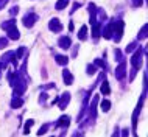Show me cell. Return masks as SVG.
Instances as JSON below:
<instances>
[{
	"mask_svg": "<svg viewBox=\"0 0 148 137\" xmlns=\"http://www.w3.org/2000/svg\"><path fill=\"white\" fill-rule=\"evenodd\" d=\"M8 81H10V86L14 89V94L13 95H19L21 97L27 89V81L25 78L22 76L21 72H14V73H10L8 75Z\"/></svg>",
	"mask_w": 148,
	"mask_h": 137,
	"instance_id": "1",
	"label": "cell"
},
{
	"mask_svg": "<svg viewBox=\"0 0 148 137\" xmlns=\"http://www.w3.org/2000/svg\"><path fill=\"white\" fill-rule=\"evenodd\" d=\"M123 30H125V22L122 19L117 22H112V38L115 42H120V39L123 36Z\"/></svg>",
	"mask_w": 148,
	"mask_h": 137,
	"instance_id": "2",
	"label": "cell"
},
{
	"mask_svg": "<svg viewBox=\"0 0 148 137\" xmlns=\"http://www.w3.org/2000/svg\"><path fill=\"white\" fill-rule=\"evenodd\" d=\"M142 61H143V50L140 45H137V48L134 50V55L131 56V66L139 70V67L142 66Z\"/></svg>",
	"mask_w": 148,
	"mask_h": 137,
	"instance_id": "3",
	"label": "cell"
},
{
	"mask_svg": "<svg viewBox=\"0 0 148 137\" xmlns=\"http://www.w3.org/2000/svg\"><path fill=\"white\" fill-rule=\"evenodd\" d=\"M98 101H100V95H94V98H92V103H90V108H89V112H87V119H90L92 122L97 119Z\"/></svg>",
	"mask_w": 148,
	"mask_h": 137,
	"instance_id": "4",
	"label": "cell"
},
{
	"mask_svg": "<svg viewBox=\"0 0 148 137\" xmlns=\"http://www.w3.org/2000/svg\"><path fill=\"white\" fill-rule=\"evenodd\" d=\"M49 28H50L51 33H59V31L62 30V23L58 17H51L50 22H49Z\"/></svg>",
	"mask_w": 148,
	"mask_h": 137,
	"instance_id": "5",
	"label": "cell"
},
{
	"mask_svg": "<svg viewBox=\"0 0 148 137\" xmlns=\"http://www.w3.org/2000/svg\"><path fill=\"white\" fill-rule=\"evenodd\" d=\"M69 103H70V92H64V94L58 98V108L64 111L69 106Z\"/></svg>",
	"mask_w": 148,
	"mask_h": 137,
	"instance_id": "6",
	"label": "cell"
},
{
	"mask_svg": "<svg viewBox=\"0 0 148 137\" xmlns=\"http://www.w3.org/2000/svg\"><path fill=\"white\" fill-rule=\"evenodd\" d=\"M114 73H115V78H117L119 81L125 78V75H126V62H125V61H120Z\"/></svg>",
	"mask_w": 148,
	"mask_h": 137,
	"instance_id": "7",
	"label": "cell"
},
{
	"mask_svg": "<svg viewBox=\"0 0 148 137\" xmlns=\"http://www.w3.org/2000/svg\"><path fill=\"white\" fill-rule=\"evenodd\" d=\"M36 21H38V16H36L34 13H28V14H25V17H23L22 22L27 28H31L36 23Z\"/></svg>",
	"mask_w": 148,
	"mask_h": 137,
	"instance_id": "8",
	"label": "cell"
},
{
	"mask_svg": "<svg viewBox=\"0 0 148 137\" xmlns=\"http://www.w3.org/2000/svg\"><path fill=\"white\" fill-rule=\"evenodd\" d=\"M140 111H142V106L137 104V108L134 109L133 112V117H131V123H133V134H136V129H137V120H139V115H140Z\"/></svg>",
	"mask_w": 148,
	"mask_h": 137,
	"instance_id": "9",
	"label": "cell"
},
{
	"mask_svg": "<svg viewBox=\"0 0 148 137\" xmlns=\"http://www.w3.org/2000/svg\"><path fill=\"white\" fill-rule=\"evenodd\" d=\"M58 45L62 48V50H69L70 45H72V39L69 38V36H62V38H59L58 41Z\"/></svg>",
	"mask_w": 148,
	"mask_h": 137,
	"instance_id": "10",
	"label": "cell"
},
{
	"mask_svg": "<svg viewBox=\"0 0 148 137\" xmlns=\"http://www.w3.org/2000/svg\"><path fill=\"white\" fill-rule=\"evenodd\" d=\"M62 79H64V84H67V86L73 84V75L70 73L69 68H64L62 70Z\"/></svg>",
	"mask_w": 148,
	"mask_h": 137,
	"instance_id": "11",
	"label": "cell"
},
{
	"mask_svg": "<svg viewBox=\"0 0 148 137\" xmlns=\"http://www.w3.org/2000/svg\"><path fill=\"white\" fill-rule=\"evenodd\" d=\"M87 11H89V14H90V25H92V23L97 22V6H95V3H89Z\"/></svg>",
	"mask_w": 148,
	"mask_h": 137,
	"instance_id": "12",
	"label": "cell"
},
{
	"mask_svg": "<svg viewBox=\"0 0 148 137\" xmlns=\"http://www.w3.org/2000/svg\"><path fill=\"white\" fill-rule=\"evenodd\" d=\"M100 34H101V22L92 23V38H94V39H98Z\"/></svg>",
	"mask_w": 148,
	"mask_h": 137,
	"instance_id": "13",
	"label": "cell"
},
{
	"mask_svg": "<svg viewBox=\"0 0 148 137\" xmlns=\"http://www.w3.org/2000/svg\"><path fill=\"white\" fill-rule=\"evenodd\" d=\"M6 33H8V38L13 39V41H17V39L21 38V33H19V30L16 28V25H14V27H11V28H8Z\"/></svg>",
	"mask_w": 148,
	"mask_h": 137,
	"instance_id": "14",
	"label": "cell"
},
{
	"mask_svg": "<svg viewBox=\"0 0 148 137\" xmlns=\"http://www.w3.org/2000/svg\"><path fill=\"white\" fill-rule=\"evenodd\" d=\"M101 36H103L105 39H111V38H112V22H109V23H108V25L101 30Z\"/></svg>",
	"mask_w": 148,
	"mask_h": 137,
	"instance_id": "15",
	"label": "cell"
},
{
	"mask_svg": "<svg viewBox=\"0 0 148 137\" xmlns=\"http://www.w3.org/2000/svg\"><path fill=\"white\" fill-rule=\"evenodd\" d=\"M21 106H23V100L19 95H13V100H11V108H13V109H19Z\"/></svg>",
	"mask_w": 148,
	"mask_h": 137,
	"instance_id": "16",
	"label": "cell"
},
{
	"mask_svg": "<svg viewBox=\"0 0 148 137\" xmlns=\"http://www.w3.org/2000/svg\"><path fill=\"white\" fill-rule=\"evenodd\" d=\"M69 123H70V117H69V115H62V117H59L56 126H59V128H67V126H69Z\"/></svg>",
	"mask_w": 148,
	"mask_h": 137,
	"instance_id": "17",
	"label": "cell"
},
{
	"mask_svg": "<svg viewBox=\"0 0 148 137\" xmlns=\"http://www.w3.org/2000/svg\"><path fill=\"white\" fill-rule=\"evenodd\" d=\"M100 94H103V95H109V94H111V86H109V83H108L106 79H103V81H101Z\"/></svg>",
	"mask_w": 148,
	"mask_h": 137,
	"instance_id": "18",
	"label": "cell"
},
{
	"mask_svg": "<svg viewBox=\"0 0 148 137\" xmlns=\"http://www.w3.org/2000/svg\"><path fill=\"white\" fill-rule=\"evenodd\" d=\"M14 55H16L14 51H6V53L2 56V61H0V62H2L3 66H8V62H11V59H13Z\"/></svg>",
	"mask_w": 148,
	"mask_h": 137,
	"instance_id": "19",
	"label": "cell"
},
{
	"mask_svg": "<svg viewBox=\"0 0 148 137\" xmlns=\"http://www.w3.org/2000/svg\"><path fill=\"white\" fill-rule=\"evenodd\" d=\"M55 61H56L59 66H67V62H69V56H66V55H56V56H55Z\"/></svg>",
	"mask_w": 148,
	"mask_h": 137,
	"instance_id": "20",
	"label": "cell"
},
{
	"mask_svg": "<svg viewBox=\"0 0 148 137\" xmlns=\"http://www.w3.org/2000/svg\"><path fill=\"white\" fill-rule=\"evenodd\" d=\"M147 36H148V27H147V23L140 28V31H139V34H137V39L139 41H145L147 39Z\"/></svg>",
	"mask_w": 148,
	"mask_h": 137,
	"instance_id": "21",
	"label": "cell"
},
{
	"mask_svg": "<svg viewBox=\"0 0 148 137\" xmlns=\"http://www.w3.org/2000/svg\"><path fill=\"white\" fill-rule=\"evenodd\" d=\"M78 39L79 41H86L87 39V25H83L78 31Z\"/></svg>",
	"mask_w": 148,
	"mask_h": 137,
	"instance_id": "22",
	"label": "cell"
},
{
	"mask_svg": "<svg viewBox=\"0 0 148 137\" xmlns=\"http://www.w3.org/2000/svg\"><path fill=\"white\" fill-rule=\"evenodd\" d=\"M67 5H69V0H58L56 5H55V8H56L58 11H62Z\"/></svg>",
	"mask_w": 148,
	"mask_h": 137,
	"instance_id": "23",
	"label": "cell"
},
{
	"mask_svg": "<svg viewBox=\"0 0 148 137\" xmlns=\"http://www.w3.org/2000/svg\"><path fill=\"white\" fill-rule=\"evenodd\" d=\"M14 25H16V19H10V21H6V22H2V28H3V30H8V28H11Z\"/></svg>",
	"mask_w": 148,
	"mask_h": 137,
	"instance_id": "24",
	"label": "cell"
},
{
	"mask_svg": "<svg viewBox=\"0 0 148 137\" xmlns=\"http://www.w3.org/2000/svg\"><path fill=\"white\" fill-rule=\"evenodd\" d=\"M95 72H97V66H95V64H87L86 73H87V75H94Z\"/></svg>",
	"mask_w": 148,
	"mask_h": 137,
	"instance_id": "25",
	"label": "cell"
},
{
	"mask_svg": "<svg viewBox=\"0 0 148 137\" xmlns=\"http://www.w3.org/2000/svg\"><path fill=\"white\" fill-rule=\"evenodd\" d=\"M109 109H111V101H109V100H103V101H101V111L108 112Z\"/></svg>",
	"mask_w": 148,
	"mask_h": 137,
	"instance_id": "26",
	"label": "cell"
},
{
	"mask_svg": "<svg viewBox=\"0 0 148 137\" xmlns=\"http://www.w3.org/2000/svg\"><path fill=\"white\" fill-rule=\"evenodd\" d=\"M97 14H98V17H100V22H105L106 21V13H105V10H103V8H97Z\"/></svg>",
	"mask_w": 148,
	"mask_h": 137,
	"instance_id": "27",
	"label": "cell"
},
{
	"mask_svg": "<svg viewBox=\"0 0 148 137\" xmlns=\"http://www.w3.org/2000/svg\"><path fill=\"white\" fill-rule=\"evenodd\" d=\"M25 47H19L17 51H16V58H25Z\"/></svg>",
	"mask_w": 148,
	"mask_h": 137,
	"instance_id": "28",
	"label": "cell"
},
{
	"mask_svg": "<svg viewBox=\"0 0 148 137\" xmlns=\"http://www.w3.org/2000/svg\"><path fill=\"white\" fill-rule=\"evenodd\" d=\"M115 61L117 62H120V61H123V51L122 50H119V48H115Z\"/></svg>",
	"mask_w": 148,
	"mask_h": 137,
	"instance_id": "29",
	"label": "cell"
},
{
	"mask_svg": "<svg viewBox=\"0 0 148 137\" xmlns=\"http://www.w3.org/2000/svg\"><path fill=\"white\" fill-rule=\"evenodd\" d=\"M49 128H50V125H49V123L42 125V126L39 128V131H38V136H44V134L47 132V129H49Z\"/></svg>",
	"mask_w": 148,
	"mask_h": 137,
	"instance_id": "30",
	"label": "cell"
},
{
	"mask_svg": "<svg viewBox=\"0 0 148 137\" xmlns=\"http://www.w3.org/2000/svg\"><path fill=\"white\" fill-rule=\"evenodd\" d=\"M33 120H28V122H27L25 123V126H23V134H28V132H30V128L31 126H33Z\"/></svg>",
	"mask_w": 148,
	"mask_h": 137,
	"instance_id": "31",
	"label": "cell"
},
{
	"mask_svg": "<svg viewBox=\"0 0 148 137\" xmlns=\"http://www.w3.org/2000/svg\"><path fill=\"white\" fill-rule=\"evenodd\" d=\"M137 45H139V44H137V42H131V44H130V45H128V47H126V53H131V51H134V50H136V48H137Z\"/></svg>",
	"mask_w": 148,
	"mask_h": 137,
	"instance_id": "32",
	"label": "cell"
},
{
	"mask_svg": "<svg viewBox=\"0 0 148 137\" xmlns=\"http://www.w3.org/2000/svg\"><path fill=\"white\" fill-rule=\"evenodd\" d=\"M94 64L97 67H101V68H106V64H105V61H103V59H95L94 61Z\"/></svg>",
	"mask_w": 148,
	"mask_h": 137,
	"instance_id": "33",
	"label": "cell"
},
{
	"mask_svg": "<svg viewBox=\"0 0 148 137\" xmlns=\"http://www.w3.org/2000/svg\"><path fill=\"white\" fill-rule=\"evenodd\" d=\"M8 45V38H0V50Z\"/></svg>",
	"mask_w": 148,
	"mask_h": 137,
	"instance_id": "34",
	"label": "cell"
},
{
	"mask_svg": "<svg viewBox=\"0 0 148 137\" xmlns=\"http://www.w3.org/2000/svg\"><path fill=\"white\" fill-rule=\"evenodd\" d=\"M47 97H49V95H47L45 92H42V94H41V97H39V103H44V101L47 100Z\"/></svg>",
	"mask_w": 148,
	"mask_h": 137,
	"instance_id": "35",
	"label": "cell"
},
{
	"mask_svg": "<svg viewBox=\"0 0 148 137\" xmlns=\"http://www.w3.org/2000/svg\"><path fill=\"white\" fill-rule=\"evenodd\" d=\"M79 6H81V5H79V3H78V2H75V3H73V8H72V10H70V14H73V13H75V11H77V10H78V8H79Z\"/></svg>",
	"mask_w": 148,
	"mask_h": 137,
	"instance_id": "36",
	"label": "cell"
},
{
	"mask_svg": "<svg viewBox=\"0 0 148 137\" xmlns=\"http://www.w3.org/2000/svg\"><path fill=\"white\" fill-rule=\"evenodd\" d=\"M17 13H19V6H14V8H11V10H10V14L11 16H16Z\"/></svg>",
	"mask_w": 148,
	"mask_h": 137,
	"instance_id": "37",
	"label": "cell"
},
{
	"mask_svg": "<svg viewBox=\"0 0 148 137\" xmlns=\"http://www.w3.org/2000/svg\"><path fill=\"white\" fill-rule=\"evenodd\" d=\"M142 3H143V0H133V5H134L136 8L142 6Z\"/></svg>",
	"mask_w": 148,
	"mask_h": 137,
	"instance_id": "38",
	"label": "cell"
},
{
	"mask_svg": "<svg viewBox=\"0 0 148 137\" xmlns=\"http://www.w3.org/2000/svg\"><path fill=\"white\" fill-rule=\"evenodd\" d=\"M8 2H10V0H0V11H2L3 8H5V5H6Z\"/></svg>",
	"mask_w": 148,
	"mask_h": 137,
	"instance_id": "39",
	"label": "cell"
},
{
	"mask_svg": "<svg viewBox=\"0 0 148 137\" xmlns=\"http://www.w3.org/2000/svg\"><path fill=\"white\" fill-rule=\"evenodd\" d=\"M130 132H128V129H122V136H128Z\"/></svg>",
	"mask_w": 148,
	"mask_h": 137,
	"instance_id": "40",
	"label": "cell"
},
{
	"mask_svg": "<svg viewBox=\"0 0 148 137\" xmlns=\"http://www.w3.org/2000/svg\"><path fill=\"white\" fill-rule=\"evenodd\" d=\"M69 30H70V31H73V22H70V23H69Z\"/></svg>",
	"mask_w": 148,
	"mask_h": 137,
	"instance_id": "41",
	"label": "cell"
},
{
	"mask_svg": "<svg viewBox=\"0 0 148 137\" xmlns=\"http://www.w3.org/2000/svg\"><path fill=\"white\" fill-rule=\"evenodd\" d=\"M6 66H3V64L2 62H0V75H2V70H3V68H5Z\"/></svg>",
	"mask_w": 148,
	"mask_h": 137,
	"instance_id": "42",
	"label": "cell"
}]
</instances>
